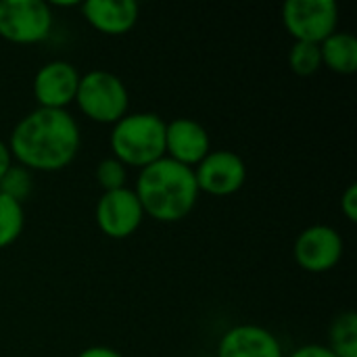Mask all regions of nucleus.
Instances as JSON below:
<instances>
[{
	"label": "nucleus",
	"instance_id": "nucleus-1",
	"mask_svg": "<svg viewBox=\"0 0 357 357\" xmlns=\"http://www.w3.org/2000/svg\"><path fill=\"white\" fill-rule=\"evenodd\" d=\"M79 146V126L65 109H33L17 121L8 138L13 159L29 172L65 169Z\"/></svg>",
	"mask_w": 357,
	"mask_h": 357
},
{
	"label": "nucleus",
	"instance_id": "nucleus-2",
	"mask_svg": "<svg viewBox=\"0 0 357 357\" xmlns=\"http://www.w3.org/2000/svg\"><path fill=\"white\" fill-rule=\"evenodd\" d=\"M134 192L142 205L144 215L157 222H180L195 209L199 201V186L195 172L169 157L140 169Z\"/></svg>",
	"mask_w": 357,
	"mask_h": 357
},
{
	"label": "nucleus",
	"instance_id": "nucleus-3",
	"mask_svg": "<svg viewBox=\"0 0 357 357\" xmlns=\"http://www.w3.org/2000/svg\"><path fill=\"white\" fill-rule=\"evenodd\" d=\"M165 123L161 115L142 111L126 113L113 123L109 144L113 157L126 167H146L165 157Z\"/></svg>",
	"mask_w": 357,
	"mask_h": 357
},
{
	"label": "nucleus",
	"instance_id": "nucleus-4",
	"mask_svg": "<svg viewBox=\"0 0 357 357\" xmlns=\"http://www.w3.org/2000/svg\"><path fill=\"white\" fill-rule=\"evenodd\" d=\"M75 102L96 123H117L130 107V94L121 77L105 69H92L79 77Z\"/></svg>",
	"mask_w": 357,
	"mask_h": 357
},
{
	"label": "nucleus",
	"instance_id": "nucleus-5",
	"mask_svg": "<svg viewBox=\"0 0 357 357\" xmlns=\"http://www.w3.org/2000/svg\"><path fill=\"white\" fill-rule=\"evenodd\" d=\"M52 8L44 0H0V38L13 44H38L52 31Z\"/></svg>",
	"mask_w": 357,
	"mask_h": 357
},
{
	"label": "nucleus",
	"instance_id": "nucleus-6",
	"mask_svg": "<svg viewBox=\"0 0 357 357\" xmlns=\"http://www.w3.org/2000/svg\"><path fill=\"white\" fill-rule=\"evenodd\" d=\"M284 29L295 42L322 44L339 25V6L335 0H287L282 4Z\"/></svg>",
	"mask_w": 357,
	"mask_h": 357
},
{
	"label": "nucleus",
	"instance_id": "nucleus-7",
	"mask_svg": "<svg viewBox=\"0 0 357 357\" xmlns=\"http://www.w3.org/2000/svg\"><path fill=\"white\" fill-rule=\"evenodd\" d=\"M144 220L142 205L134 188H117L102 192L96 203V224L102 234L109 238H128L132 236Z\"/></svg>",
	"mask_w": 357,
	"mask_h": 357
},
{
	"label": "nucleus",
	"instance_id": "nucleus-8",
	"mask_svg": "<svg viewBox=\"0 0 357 357\" xmlns=\"http://www.w3.org/2000/svg\"><path fill=\"white\" fill-rule=\"evenodd\" d=\"M199 192L213 197H228L243 188L247 180V165L234 151H209L207 157L192 169Z\"/></svg>",
	"mask_w": 357,
	"mask_h": 357
},
{
	"label": "nucleus",
	"instance_id": "nucleus-9",
	"mask_svg": "<svg viewBox=\"0 0 357 357\" xmlns=\"http://www.w3.org/2000/svg\"><path fill=\"white\" fill-rule=\"evenodd\" d=\"M343 257L341 234L326 224H314L299 232L295 241L297 264L312 274H322L333 270Z\"/></svg>",
	"mask_w": 357,
	"mask_h": 357
},
{
	"label": "nucleus",
	"instance_id": "nucleus-10",
	"mask_svg": "<svg viewBox=\"0 0 357 357\" xmlns=\"http://www.w3.org/2000/svg\"><path fill=\"white\" fill-rule=\"evenodd\" d=\"M82 73L69 61H48L33 75V98L42 109H65L75 100Z\"/></svg>",
	"mask_w": 357,
	"mask_h": 357
},
{
	"label": "nucleus",
	"instance_id": "nucleus-11",
	"mask_svg": "<svg viewBox=\"0 0 357 357\" xmlns=\"http://www.w3.org/2000/svg\"><path fill=\"white\" fill-rule=\"evenodd\" d=\"M211 151V140L203 123L178 117L165 123V157L195 169Z\"/></svg>",
	"mask_w": 357,
	"mask_h": 357
},
{
	"label": "nucleus",
	"instance_id": "nucleus-12",
	"mask_svg": "<svg viewBox=\"0 0 357 357\" xmlns=\"http://www.w3.org/2000/svg\"><path fill=\"white\" fill-rule=\"evenodd\" d=\"M218 357H284L274 333L257 324H238L228 328L220 343Z\"/></svg>",
	"mask_w": 357,
	"mask_h": 357
},
{
	"label": "nucleus",
	"instance_id": "nucleus-13",
	"mask_svg": "<svg viewBox=\"0 0 357 357\" xmlns=\"http://www.w3.org/2000/svg\"><path fill=\"white\" fill-rule=\"evenodd\" d=\"M79 8L84 19L107 36L128 33L138 21V4L134 0H86Z\"/></svg>",
	"mask_w": 357,
	"mask_h": 357
},
{
	"label": "nucleus",
	"instance_id": "nucleus-14",
	"mask_svg": "<svg viewBox=\"0 0 357 357\" xmlns=\"http://www.w3.org/2000/svg\"><path fill=\"white\" fill-rule=\"evenodd\" d=\"M322 65L331 71L349 75L357 71V38L351 31H335L320 44Z\"/></svg>",
	"mask_w": 357,
	"mask_h": 357
},
{
	"label": "nucleus",
	"instance_id": "nucleus-15",
	"mask_svg": "<svg viewBox=\"0 0 357 357\" xmlns=\"http://www.w3.org/2000/svg\"><path fill=\"white\" fill-rule=\"evenodd\" d=\"M337 357H357V314L356 312H343L339 314L328 333V345Z\"/></svg>",
	"mask_w": 357,
	"mask_h": 357
},
{
	"label": "nucleus",
	"instance_id": "nucleus-16",
	"mask_svg": "<svg viewBox=\"0 0 357 357\" xmlns=\"http://www.w3.org/2000/svg\"><path fill=\"white\" fill-rule=\"evenodd\" d=\"M23 205L0 195V249L13 245L23 232Z\"/></svg>",
	"mask_w": 357,
	"mask_h": 357
},
{
	"label": "nucleus",
	"instance_id": "nucleus-17",
	"mask_svg": "<svg viewBox=\"0 0 357 357\" xmlns=\"http://www.w3.org/2000/svg\"><path fill=\"white\" fill-rule=\"evenodd\" d=\"M31 188H33V176L27 167H23L19 163H13L6 169V174L0 178V195L21 203V205L31 195Z\"/></svg>",
	"mask_w": 357,
	"mask_h": 357
},
{
	"label": "nucleus",
	"instance_id": "nucleus-18",
	"mask_svg": "<svg viewBox=\"0 0 357 357\" xmlns=\"http://www.w3.org/2000/svg\"><path fill=\"white\" fill-rule=\"evenodd\" d=\"M289 65L297 75H314L322 67L320 44L295 42L289 50Z\"/></svg>",
	"mask_w": 357,
	"mask_h": 357
},
{
	"label": "nucleus",
	"instance_id": "nucleus-19",
	"mask_svg": "<svg viewBox=\"0 0 357 357\" xmlns=\"http://www.w3.org/2000/svg\"><path fill=\"white\" fill-rule=\"evenodd\" d=\"M128 180V169L121 161H117L115 157H105L98 161L96 165V182L102 188V192L109 190H117L123 188Z\"/></svg>",
	"mask_w": 357,
	"mask_h": 357
},
{
	"label": "nucleus",
	"instance_id": "nucleus-20",
	"mask_svg": "<svg viewBox=\"0 0 357 357\" xmlns=\"http://www.w3.org/2000/svg\"><path fill=\"white\" fill-rule=\"evenodd\" d=\"M341 211L345 213V218L349 222H356L357 220V186L356 184H349L341 197Z\"/></svg>",
	"mask_w": 357,
	"mask_h": 357
},
{
	"label": "nucleus",
	"instance_id": "nucleus-21",
	"mask_svg": "<svg viewBox=\"0 0 357 357\" xmlns=\"http://www.w3.org/2000/svg\"><path fill=\"white\" fill-rule=\"evenodd\" d=\"M291 357H337L326 345H318V343H310L303 347H297Z\"/></svg>",
	"mask_w": 357,
	"mask_h": 357
},
{
	"label": "nucleus",
	"instance_id": "nucleus-22",
	"mask_svg": "<svg viewBox=\"0 0 357 357\" xmlns=\"http://www.w3.org/2000/svg\"><path fill=\"white\" fill-rule=\"evenodd\" d=\"M77 357H123L119 351L111 349V347H105V345H94V347H88L84 351H79Z\"/></svg>",
	"mask_w": 357,
	"mask_h": 357
},
{
	"label": "nucleus",
	"instance_id": "nucleus-23",
	"mask_svg": "<svg viewBox=\"0 0 357 357\" xmlns=\"http://www.w3.org/2000/svg\"><path fill=\"white\" fill-rule=\"evenodd\" d=\"M13 165V155H10V149L4 140H0V178L6 174V169Z\"/></svg>",
	"mask_w": 357,
	"mask_h": 357
}]
</instances>
